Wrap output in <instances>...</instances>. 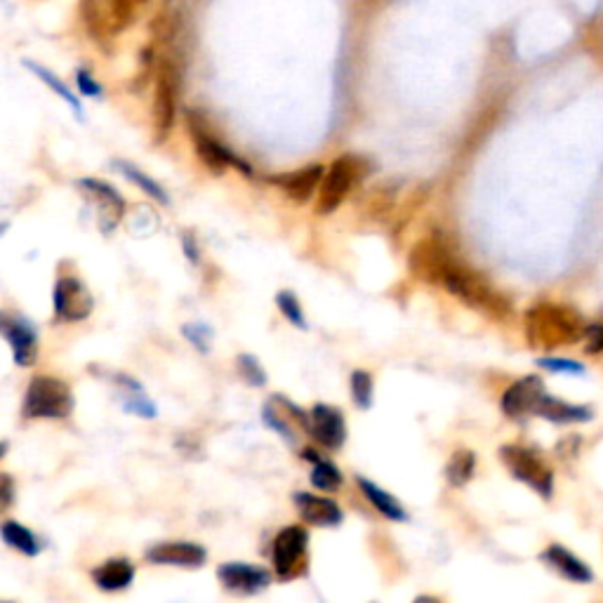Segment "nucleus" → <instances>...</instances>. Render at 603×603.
Listing matches in <instances>:
<instances>
[{"label": "nucleus", "mask_w": 603, "mask_h": 603, "mask_svg": "<svg viewBox=\"0 0 603 603\" xmlns=\"http://www.w3.org/2000/svg\"><path fill=\"white\" fill-rule=\"evenodd\" d=\"M408 272L427 286H441L465 307L484 314L493 321H507L511 302L493 283L467 262L459 260L451 241L441 232H432L413 245L408 255Z\"/></svg>", "instance_id": "obj_1"}, {"label": "nucleus", "mask_w": 603, "mask_h": 603, "mask_svg": "<svg viewBox=\"0 0 603 603\" xmlns=\"http://www.w3.org/2000/svg\"><path fill=\"white\" fill-rule=\"evenodd\" d=\"M588 324L573 307L552 305V302H540L526 314V337L530 347L536 349H559L580 342Z\"/></svg>", "instance_id": "obj_2"}, {"label": "nucleus", "mask_w": 603, "mask_h": 603, "mask_svg": "<svg viewBox=\"0 0 603 603\" xmlns=\"http://www.w3.org/2000/svg\"><path fill=\"white\" fill-rule=\"evenodd\" d=\"M147 3L149 0H81V17L91 39L106 45L139 20Z\"/></svg>", "instance_id": "obj_3"}, {"label": "nucleus", "mask_w": 603, "mask_h": 603, "mask_svg": "<svg viewBox=\"0 0 603 603\" xmlns=\"http://www.w3.org/2000/svg\"><path fill=\"white\" fill-rule=\"evenodd\" d=\"M372 172V163L366 156L359 154H345L335 158L330 168H326L321 189H318L316 212L318 215H332L340 208L351 191L366 182V177Z\"/></svg>", "instance_id": "obj_4"}, {"label": "nucleus", "mask_w": 603, "mask_h": 603, "mask_svg": "<svg viewBox=\"0 0 603 603\" xmlns=\"http://www.w3.org/2000/svg\"><path fill=\"white\" fill-rule=\"evenodd\" d=\"M182 91V64L172 50L158 60L156 66V91H154V139L163 145L174 126L177 104Z\"/></svg>", "instance_id": "obj_5"}, {"label": "nucleus", "mask_w": 603, "mask_h": 603, "mask_svg": "<svg viewBox=\"0 0 603 603\" xmlns=\"http://www.w3.org/2000/svg\"><path fill=\"white\" fill-rule=\"evenodd\" d=\"M74 411V394L66 382L39 375L27 387L22 415L27 420H64Z\"/></svg>", "instance_id": "obj_6"}, {"label": "nucleus", "mask_w": 603, "mask_h": 603, "mask_svg": "<svg viewBox=\"0 0 603 603\" xmlns=\"http://www.w3.org/2000/svg\"><path fill=\"white\" fill-rule=\"evenodd\" d=\"M187 123H189V133H191V139H193V147H197L199 158L210 172L222 174L226 170H236L241 174L253 177V166L247 163L245 158H241L236 151H232L226 145H222V141L210 133L208 123L199 116V112H189Z\"/></svg>", "instance_id": "obj_7"}, {"label": "nucleus", "mask_w": 603, "mask_h": 603, "mask_svg": "<svg viewBox=\"0 0 603 603\" xmlns=\"http://www.w3.org/2000/svg\"><path fill=\"white\" fill-rule=\"evenodd\" d=\"M500 459L517 482L533 488L538 495H542L544 500L552 498L554 474L547 467V463L540 455L521 446H503Z\"/></svg>", "instance_id": "obj_8"}, {"label": "nucleus", "mask_w": 603, "mask_h": 603, "mask_svg": "<svg viewBox=\"0 0 603 603\" xmlns=\"http://www.w3.org/2000/svg\"><path fill=\"white\" fill-rule=\"evenodd\" d=\"M309 554V533L302 526L283 528L274 540L272 561L274 571L281 580H297L307 573Z\"/></svg>", "instance_id": "obj_9"}, {"label": "nucleus", "mask_w": 603, "mask_h": 603, "mask_svg": "<svg viewBox=\"0 0 603 603\" xmlns=\"http://www.w3.org/2000/svg\"><path fill=\"white\" fill-rule=\"evenodd\" d=\"M76 187L85 193L87 201L95 205V220L102 229V234H112L120 224L123 215H126V199L120 193L106 184L104 180H95V177H83L76 182Z\"/></svg>", "instance_id": "obj_10"}, {"label": "nucleus", "mask_w": 603, "mask_h": 603, "mask_svg": "<svg viewBox=\"0 0 603 603\" xmlns=\"http://www.w3.org/2000/svg\"><path fill=\"white\" fill-rule=\"evenodd\" d=\"M52 307H55L60 321L78 324L93 314L95 299L81 278L62 276L55 283V290H52Z\"/></svg>", "instance_id": "obj_11"}, {"label": "nucleus", "mask_w": 603, "mask_h": 603, "mask_svg": "<svg viewBox=\"0 0 603 603\" xmlns=\"http://www.w3.org/2000/svg\"><path fill=\"white\" fill-rule=\"evenodd\" d=\"M0 330H3V337L12 349L14 363L20 368L33 366L35 357H39V332L27 318L6 311L0 316Z\"/></svg>", "instance_id": "obj_12"}, {"label": "nucleus", "mask_w": 603, "mask_h": 603, "mask_svg": "<svg viewBox=\"0 0 603 603\" xmlns=\"http://www.w3.org/2000/svg\"><path fill=\"white\" fill-rule=\"evenodd\" d=\"M218 580L222 582V588L232 594L241 596H253L264 592L272 584V573L262 565L255 563H222L218 569Z\"/></svg>", "instance_id": "obj_13"}, {"label": "nucleus", "mask_w": 603, "mask_h": 603, "mask_svg": "<svg viewBox=\"0 0 603 603\" xmlns=\"http://www.w3.org/2000/svg\"><path fill=\"white\" fill-rule=\"evenodd\" d=\"M309 434L321 443L328 451H340L347 443V422L342 411L328 405V403H318L311 408V427Z\"/></svg>", "instance_id": "obj_14"}, {"label": "nucleus", "mask_w": 603, "mask_h": 603, "mask_svg": "<svg viewBox=\"0 0 603 603\" xmlns=\"http://www.w3.org/2000/svg\"><path fill=\"white\" fill-rule=\"evenodd\" d=\"M324 174H326V168L314 163V166L299 168V170H293L286 174H272V177H267V182L276 184L290 201L307 203L314 193H318V189H321Z\"/></svg>", "instance_id": "obj_15"}, {"label": "nucleus", "mask_w": 603, "mask_h": 603, "mask_svg": "<svg viewBox=\"0 0 603 603\" xmlns=\"http://www.w3.org/2000/svg\"><path fill=\"white\" fill-rule=\"evenodd\" d=\"M147 561L156 565H177V569H201L208 559L205 547L197 542H158L147 549Z\"/></svg>", "instance_id": "obj_16"}, {"label": "nucleus", "mask_w": 603, "mask_h": 603, "mask_svg": "<svg viewBox=\"0 0 603 603\" xmlns=\"http://www.w3.org/2000/svg\"><path fill=\"white\" fill-rule=\"evenodd\" d=\"M544 384L538 375H528L521 378L519 382H514L505 396H503V413L507 417H523V415H536V408L544 396Z\"/></svg>", "instance_id": "obj_17"}, {"label": "nucleus", "mask_w": 603, "mask_h": 603, "mask_svg": "<svg viewBox=\"0 0 603 603\" xmlns=\"http://www.w3.org/2000/svg\"><path fill=\"white\" fill-rule=\"evenodd\" d=\"M293 503L299 511V517L309 526H321V528H335L345 521V514L335 500L321 498V495L311 493H295Z\"/></svg>", "instance_id": "obj_18"}, {"label": "nucleus", "mask_w": 603, "mask_h": 603, "mask_svg": "<svg viewBox=\"0 0 603 603\" xmlns=\"http://www.w3.org/2000/svg\"><path fill=\"white\" fill-rule=\"evenodd\" d=\"M135 563L128 559H109L95 569L93 580L102 592H123L135 580Z\"/></svg>", "instance_id": "obj_19"}, {"label": "nucleus", "mask_w": 603, "mask_h": 603, "mask_svg": "<svg viewBox=\"0 0 603 603\" xmlns=\"http://www.w3.org/2000/svg\"><path fill=\"white\" fill-rule=\"evenodd\" d=\"M542 561L552 565L557 573H561L563 578H569L573 582H592L594 573L590 571V565L580 561L575 554H571L569 549L561 544H552L547 547V552L542 554Z\"/></svg>", "instance_id": "obj_20"}, {"label": "nucleus", "mask_w": 603, "mask_h": 603, "mask_svg": "<svg viewBox=\"0 0 603 603\" xmlns=\"http://www.w3.org/2000/svg\"><path fill=\"white\" fill-rule=\"evenodd\" d=\"M357 482H359V488H361V493H363V498H366L372 507H375L384 519L396 521V523H405V521H408V511H405V507L394 498L392 493H387L382 486H378L375 482H370V478H366V476H359Z\"/></svg>", "instance_id": "obj_21"}, {"label": "nucleus", "mask_w": 603, "mask_h": 603, "mask_svg": "<svg viewBox=\"0 0 603 603\" xmlns=\"http://www.w3.org/2000/svg\"><path fill=\"white\" fill-rule=\"evenodd\" d=\"M116 382H118V387H120V401H123V408H126L128 413L139 415V417H145V420H154V417L158 415L156 403L147 396L145 387H141L135 378L116 375Z\"/></svg>", "instance_id": "obj_22"}, {"label": "nucleus", "mask_w": 603, "mask_h": 603, "mask_svg": "<svg viewBox=\"0 0 603 603\" xmlns=\"http://www.w3.org/2000/svg\"><path fill=\"white\" fill-rule=\"evenodd\" d=\"M536 415L549 420V422H588L592 420V411L584 405H571V403H563L559 399H552L549 394L542 396V401L538 403L536 408Z\"/></svg>", "instance_id": "obj_23"}, {"label": "nucleus", "mask_w": 603, "mask_h": 603, "mask_svg": "<svg viewBox=\"0 0 603 603\" xmlns=\"http://www.w3.org/2000/svg\"><path fill=\"white\" fill-rule=\"evenodd\" d=\"M305 457L314 463L309 482L316 490H326V493L340 490V486L345 484V476H342L340 467L330 463V459H324L321 455H314V451H305Z\"/></svg>", "instance_id": "obj_24"}, {"label": "nucleus", "mask_w": 603, "mask_h": 603, "mask_svg": "<svg viewBox=\"0 0 603 603\" xmlns=\"http://www.w3.org/2000/svg\"><path fill=\"white\" fill-rule=\"evenodd\" d=\"M0 536H3V542L12 547L14 552H20L24 557H39L41 554V542L35 540V536L27 526L20 521H3V528H0Z\"/></svg>", "instance_id": "obj_25"}, {"label": "nucleus", "mask_w": 603, "mask_h": 603, "mask_svg": "<svg viewBox=\"0 0 603 603\" xmlns=\"http://www.w3.org/2000/svg\"><path fill=\"white\" fill-rule=\"evenodd\" d=\"M114 168H116L123 177H128V180H130L135 187H139V189L145 191L147 197H151L154 201H158L161 205H168V203H170V197L166 193V189H163L161 184H158L156 180H151L149 174L141 172L137 166H133V163H128V161H114Z\"/></svg>", "instance_id": "obj_26"}, {"label": "nucleus", "mask_w": 603, "mask_h": 603, "mask_svg": "<svg viewBox=\"0 0 603 603\" xmlns=\"http://www.w3.org/2000/svg\"><path fill=\"white\" fill-rule=\"evenodd\" d=\"M476 469V455L474 451H455L446 465V478L453 488H465Z\"/></svg>", "instance_id": "obj_27"}, {"label": "nucleus", "mask_w": 603, "mask_h": 603, "mask_svg": "<svg viewBox=\"0 0 603 603\" xmlns=\"http://www.w3.org/2000/svg\"><path fill=\"white\" fill-rule=\"evenodd\" d=\"M276 307L295 328H302V330L309 328L307 316H305V311H302V302L297 299V295L293 290H281L276 295Z\"/></svg>", "instance_id": "obj_28"}, {"label": "nucleus", "mask_w": 603, "mask_h": 603, "mask_svg": "<svg viewBox=\"0 0 603 603\" xmlns=\"http://www.w3.org/2000/svg\"><path fill=\"white\" fill-rule=\"evenodd\" d=\"M349 387H351V399H353V403H357V408H361V411H370V405H372V378H370V372L353 370Z\"/></svg>", "instance_id": "obj_29"}, {"label": "nucleus", "mask_w": 603, "mask_h": 603, "mask_svg": "<svg viewBox=\"0 0 603 603\" xmlns=\"http://www.w3.org/2000/svg\"><path fill=\"white\" fill-rule=\"evenodd\" d=\"M241 378L251 384V387H264L267 384V370L260 366V361L253 357V353H241L236 359Z\"/></svg>", "instance_id": "obj_30"}, {"label": "nucleus", "mask_w": 603, "mask_h": 603, "mask_svg": "<svg viewBox=\"0 0 603 603\" xmlns=\"http://www.w3.org/2000/svg\"><path fill=\"white\" fill-rule=\"evenodd\" d=\"M29 68L33 71V74L35 76H39V78H43L50 87H52V91H55L68 106H71V109H74L78 116H83V109H81V102L74 97V95H71V91H68V87L62 83V81H57L55 76H52L50 74V71H45V68H41V66H33V64H29Z\"/></svg>", "instance_id": "obj_31"}, {"label": "nucleus", "mask_w": 603, "mask_h": 603, "mask_svg": "<svg viewBox=\"0 0 603 603\" xmlns=\"http://www.w3.org/2000/svg\"><path fill=\"white\" fill-rule=\"evenodd\" d=\"M187 340L197 347L201 353H208L210 351V337H212V330L203 324H191V326H184L182 328Z\"/></svg>", "instance_id": "obj_32"}, {"label": "nucleus", "mask_w": 603, "mask_h": 603, "mask_svg": "<svg viewBox=\"0 0 603 603\" xmlns=\"http://www.w3.org/2000/svg\"><path fill=\"white\" fill-rule=\"evenodd\" d=\"M584 337H588V351L590 353H599L603 351V314L596 318V321L592 326H588V332H584Z\"/></svg>", "instance_id": "obj_33"}, {"label": "nucleus", "mask_w": 603, "mask_h": 603, "mask_svg": "<svg viewBox=\"0 0 603 603\" xmlns=\"http://www.w3.org/2000/svg\"><path fill=\"white\" fill-rule=\"evenodd\" d=\"M540 366L547 370H554V372H584V368L580 363L565 361V359H542Z\"/></svg>", "instance_id": "obj_34"}, {"label": "nucleus", "mask_w": 603, "mask_h": 603, "mask_svg": "<svg viewBox=\"0 0 603 603\" xmlns=\"http://www.w3.org/2000/svg\"><path fill=\"white\" fill-rule=\"evenodd\" d=\"M78 85H81V93L87 95V97H95V95L102 93V91H99V85H97L91 76H87L85 71H81V74H78Z\"/></svg>", "instance_id": "obj_35"}, {"label": "nucleus", "mask_w": 603, "mask_h": 603, "mask_svg": "<svg viewBox=\"0 0 603 603\" xmlns=\"http://www.w3.org/2000/svg\"><path fill=\"white\" fill-rule=\"evenodd\" d=\"M182 245H184V255H187V260L193 262V264H199V262H201V253H199V245H197V241H193L191 234H184Z\"/></svg>", "instance_id": "obj_36"}, {"label": "nucleus", "mask_w": 603, "mask_h": 603, "mask_svg": "<svg viewBox=\"0 0 603 603\" xmlns=\"http://www.w3.org/2000/svg\"><path fill=\"white\" fill-rule=\"evenodd\" d=\"M0 495H3V509H10L14 498V484L8 474H3V482H0Z\"/></svg>", "instance_id": "obj_37"}]
</instances>
